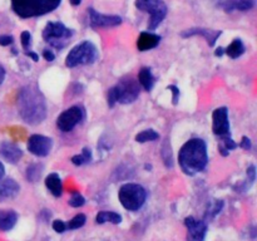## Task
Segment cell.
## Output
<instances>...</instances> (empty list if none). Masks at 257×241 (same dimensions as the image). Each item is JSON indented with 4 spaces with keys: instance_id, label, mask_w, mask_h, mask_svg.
Returning <instances> with one entry per match:
<instances>
[{
    "instance_id": "obj_1",
    "label": "cell",
    "mask_w": 257,
    "mask_h": 241,
    "mask_svg": "<svg viewBox=\"0 0 257 241\" xmlns=\"http://www.w3.org/2000/svg\"><path fill=\"white\" fill-rule=\"evenodd\" d=\"M18 109L24 122L39 125L47 118V100L35 85H25L18 95Z\"/></svg>"
},
{
    "instance_id": "obj_2",
    "label": "cell",
    "mask_w": 257,
    "mask_h": 241,
    "mask_svg": "<svg viewBox=\"0 0 257 241\" xmlns=\"http://www.w3.org/2000/svg\"><path fill=\"white\" fill-rule=\"evenodd\" d=\"M208 162L207 146L201 138L187 141L178 153V163L187 175L193 176L205 170Z\"/></svg>"
},
{
    "instance_id": "obj_3",
    "label": "cell",
    "mask_w": 257,
    "mask_h": 241,
    "mask_svg": "<svg viewBox=\"0 0 257 241\" xmlns=\"http://www.w3.org/2000/svg\"><path fill=\"white\" fill-rule=\"evenodd\" d=\"M60 3L62 0H12V8L20 18L29 19L52 13Z\"/></svg>"
},
{
    "instance_id": "obj_4",
    "label": "cell",
    "mask_w": 257,
    "mask_h": 241,
    "mask_svg": "<svg viewBox=\"0 0 257 241\" xmlns=\"http://www.w3.org/2000/svg\"><path fill=\"white\" fill-rule=\"evenodd\" d=\"M120 203L128 211H138L146 202L147 192L137 183H125L119 188L118 193Z\"/></svg>"
},
{
    "instance_id": "obj_5",
    "label": "cell",
    "mask_w": 257,
    "mask_h": 241,
    "mask_svg": "<svg viewBox=\"0 0 257 241\" xmlns=\"http://www.w3.org/2000/svg\"><path fill=\"white\" fill-rule=\"evenodd\" d=\"M98 58V49L92 42L79 43L75 45L69 54L65 58V65L69 68H74L82 64H93Z\"/></svg>"
},
{
    "instance_id": "obj_6",
    "label": "cell",
    "mask_w": 257,
    "mask_h": 241,
    "mask_svg": "<svg viewBox=\"0 0 257 241\" xmlns=\"http://www.w3.org/2000/svg\"><path fill=\"white\" fill-rule=\"evenodd\" d=\"M136 8L151 15L148 30H156L167 15L168 8L163 0H136Z\"/></svg>"
},
{
    "instance_id": "obj_7",
    "label": "cell",
    "mask_w": 257,
    "mask_h": 241,
    "mask_svg": "<svg viewBox=\"0 0 257 241\" xmlns=\"http://www.w3.org/2000/svg\"><path fill=\"white\" fill-rule=\"evenodd\" d=\"M72 35L73 30L60 22H49L43 30V39L57 49L64 48Z\"/></svg>"
},
{
    "instance_id": "obj_8",
    "label": "cell",
    "mask_w": 257,
    "mask_h": 241,
    "mask_svg": "<svg viewBox=\"0 0 257 241\" xmlns=\"http://www.w3.org/2000/svg\"><path fill=\"white\" fill-rule=\"evenodd\" d=\"M114 87L118 93V103H122V104H130L135 102L141 92L140 83L135 78L122 79Z\"/></svg>"
},
{
    "instance_id": "obj_9",
    "label": "cell",
    "mask_w": 257,
    "mask_h": 241,
    "mask_svg": "<svg viewBox=\"0 0 257 241\" xmlns=\"http://www.w3.org/2000/svg\"><path fill=\"white\" fill-rule=\"evenodd\" d=\"M84 117V110L83 108L78 107V105H73V107L68 108L57 119V126L60 131L63 132H70L78 123Z\"/></svg>"
},
{
    "instance_id": "obj_10",
    "label": "cell",
    "mask_w": 257,
    "mask_h": 241,
    "mask_svg": "<svg viewBox=\"0 0 257 241\" xmlns=\"http://www.w3.org/2000/svg\"><path fill=\"white\" fill-rule=\"evenodd\" d=\"M212 131L218 137L230 136V122H228V109L220 107L212 113Z\"/></svg>"
},
{
    "instance_id": "obj_11",
    "label": "cell",
    "mask_w": 257,
    "mask_h": 241,
    "mask_svg": "<svg viewBox=\"0 0 257 241\" xmlns=\"http://www.w3.org/2000/svg\"><path fill=\"white\" fill-rule=\"evenodd\" d=\"M53 147L52 138L45 137L42 135H33L28 140V151L32 155L38 156V157H45L49 155Z\"/></svg>"
},
{
    "instance_id": "obj_12",
    "label": "cell",
    "mask_w": 257,
    "mask_h": 241,
    "mask_svg": "<svg viewBox=\"0 0 257 241\" xmlns=\"http://www.w3.org/2000/svg\"><path fill=\"white\" fill-rule=\"evenodd\" d=\"M88 13H89V24L92 28H113L122 24V18L118 15L102 14L93 8H89Z\"/></svg>"
},
{
    "instance_id": "obj_13",
    "label": "cell",
    "mask_w": 257,
    "mask_h": 241,
    "mask_svg": "<svg viewBox=\"0 0 257 241\" xmlns=\"http://www.w3.org/2000/svg\"><path fill=\"white\" fill-rule=\"evenodd\" d=\"M185 225L187 227V241H203L207 233V225L205 221L196 220L192 216L185 218Z\"/></svg>"
},
{
    "instance_id": "obj_14",
    "label": "cell",
    "mask_w": 257,
    "mask_h": 241,
    "mask_svg": "<svg viewBox=\"0 0 257 241\" xmlns=\"http://www.w3.org/2000/svg\"><path fill=\"white\" fill-rule=\"evenodd\" d=\"M0 155L4 158L7 162L9 163H17L19 162L20 158L23 156V151L18 147L15 143L12 142H3L0 145Z\"/></svg>"
},
{
    "instance_id": "obj_15",
    "label": "cell",
    "mask_w": 257,
    "mask_h": 241,
    "mask_svg": "<svg viewBox=\"0 0 257 241\" xmlns=\"http://www.w3.org/2000/svg\"><path fill=\"white\" fill-rule=\"evenodd\" d=\"M20 186L13 178H4L0 180V202L14 198L19 193Z\"/></svg>"
},
{
    "instance_id": "obj_16",
    "label": "cell",
    "mask_w": 257,
    "mask_h": 241,
    "mask_svg": "<svg viewBox=\"0 0 257 241\" xmlns=\"http://www.w3.org/2000/svg\"><path fill=\"white\" fill-rule=\"evenodd\" d=\"M161 42V35L151 32H142L137 40V48L141 52H147L157 47Z\"/></svg>"
},
{
    "instance_id": "obj_17",
    "label": "cell",
    "mask_w": 257,
    "mask_h": 241,
    "mask_svg": "<svg viewBox=\"0 0 257 241\" xmlns=\"http://www.w3.org/2000/svg\"><path fill=\"white\" fill-rule=\"evenodd\" d=\"M192 35H201L205 38L208 42L211 47H213L216 40L221 35V30H210V29H202V28H195V29H188L182 33V37H192Z\"/></svg>"
},
{
    "instance_id": "obj_18",
    "label": "cell",
    "mask_w": 257,
    "mask_h": 241,
    "mask_svg": "<svg viewBox=\"0 0 257 241\" xmlns=\"http://www.w3.org/2000/svg\"><path fill=\"white\" fill-rule=\"evenodd\" d=\"M18 215L13 210H0V231H9L15 226Z\"/></svg>"
},
{
    "instance_id": "obj_19",
    "label": "cell",
    "mask_w": 257,
    "mask_h": 241,
    "mask_svg": "<svg viewBox=\"0 0 257 241\" xmlns=\"http://www.w3.org/2000/svg\"><path fill=\"white\" fill-rule=\"evenodd\" d=\"M45 186H47V188L50 191V193H52L53 196H55V197L62 196L63 185L62 180H60L58 173L53 172L50 173V175H48L47 178H45Z\"/></svg>"
},
{
    "instance_id": "obj_20",
    "label": "cell",
    "mask_w": 257,
    "mask_h": 241,
    "mask_svg": "<svg viewBox=\"0 0 257 241\" xmlns=\"http://www.w3.org/2000/svg\"><path fill=\"white\" fill-rule=\"evenodd\" d=\"M255 7L253 0H227L223 4V9L226 12H233V10H240V12H246Z\"/></svg>"
},
{
    "instance_id": "obj_21",
    "label": "cell",
    "mask_w": 257,
    "mask_h": 241,
    "mask_svg": "<svg viewBox=\"0 0 257 241\" xmlns=\"http://www.w3.org/2000/svg\"><path fill=\"white\" fill-rule=\"evenodd\" d=\"M138 83L145 88L147 92H150L155 85V77H153L151 68H142L138 73Z\"/></svg>"
},
{
    "instance_id": "obj_22",
    "label": "cell",
    "mask_w": 257,
    "mask_h": 241,
    "mask_svg": "<svg viewBox=\"0 0 257 241\" xmlns=\"http://www.w3.org/2000/svg\"><path fill=\"white\" fill-rule=\"evenodd\" d=\"M95 222L99 223V225L105 222H112L118 225V223L122 222V216L117 212H113V211H100L95 217Z\"/></svg>"
},
{
    "instance_id": "obj_23",
    "label": "cell",
    "mask_w": 257,
    "mask_h": 241,
    "mask_svg": "<svg viewBox=\"0 0 257 241\" xmlns=\"http://www.w3.org/2000/svg\"><path fill=\"white\" fill-rule=\"evenodd\" d=\"M243 53H245V45L241 39H233V42L225 49V54H227L232 59L241 57Z\"/></svg>"
},
{
    "instance_id": "obj_24",
    "label": "cell",
    "mask_w": 257,
    "mask_h": 241,
    "mask_svg": "<svg viewBox=\"0 0 257 241\" xmlns=\"http://www.w3.org/2000/svg\"><path fill=\"white\" fill-rule=\"evenodd\" d=\"M42 172H43V166L40 165V163H33V165H30L29 167L27 168L25 176H27V178L30 181V182H35V181H38L40 178Z\"/></svg>"
},
{
    "instance_id": "obj_25",
    "label": "cell",
    "mask_w": 257,
    "mask_h": 241,
    "mask_svg": "<svg viewBox=\"0 0 257 241\" xmlns=\"http://www.w3.org/2000/svg\"><path fill=\"white\" fill-rule=\"evenodd\" d=\"M90 161H92V152H90L89 148H83V151L80 155L73 156L72 157L73 165H75V166L85 165V163L90 162Z\"/></svg>"
},
{
    "instance_id": "obj_26",
    "label": "cell",
    "mask_w": 257,
    "mask_h": 241,
    "mask_svg": "<svg viewBox=\"0 0 257 241\" xmlns=\"http://www.w3.org/2000/svg\"><path fill=\"white\" fill-rule=\"evenodd\" d=\"M158 137H160V135H158L156 131L145 130L136 136V141L140 143H145V142H151V141L158 140Z\"/></svg>"
},
{
    "instance_id": "obj_27",
    "label": "cell",
    "mask_w": 257,
    "mask_h": 241,
    "mask_svg": "<svg viewBox=\"0 0 257 241\" xmlns=\"http://www.w3.org/2000/svg\"><path fill=\"white\" fill-rule=\"evenodd\" d=\"M85 221H87L85 215H83V213H78L77 216H74V217L69 221V223L67 225V228H69V230H75V228L82 227V226L85 223Z\"/></svg>"
},
{
    "instance_id": "obj_28",
    "label": "cell",
    "mask_w": 257,
    "mask_h": 241,
    "mask_svg": "<svg viewBox=\"0 0 257 241\" xmlns=\"http://www.w3.org/2000/svg\"><path fill=\"white\" fill-rule=\"evenodd\" d=\"M68 202H69V205L72 206V207H80V206H83L85 203V198L83 197L79 192H74L70 196Z\"/></svg>"
},
{
    "instance_id": "obj_29",
    "label": "cell",
    "mask_w": 257,
    "mask_h": 241,
    "mask_svg": "<svg viewBox=\"0 0 257 241\" xmlns=\"http://www.w3.org/2000/svg\"><path fill=\"white\" fill-rule=\"evenodd\" d=\"M20 39H22V45L24 48L25 52L30 49V45H32V35H30L29 32H23L22 35H20Z\"/></svg>"
},
{
    "instance_id": "obj_30",
    "label": "cell",
    "mask_w": 257,
    "mask_h": 241,
    "mask_svg": "<svg viewBox=\"0 0 257 241\" xmlns=\"http://www.w3.org/2000/svg\"><path fill=\"white\" fill-rule=\"evenodd\" d=\"M222 206H223L222 201H220V200L215 201V202H213L212 205H211V207L207 210V213L212 212V215H211V217H213V216H216L218 212H220L221 208H222Z\"/></svg>"
},
{
    "instance_id": "obj_31",
    "label": "cell",
    "mask_w": 257,
    "mask_h": 241,
    "mask_svg": "<svg viewBox=\"0 0 257 241\" xmlns=\"http://www.w3.org/2000/svg\"><path fill=\"white\" fill-rule=\"evenodd\" d=\"M53 230L58 233H63L65 230H67V223L62 220L53 221Z\"/></svg>"
},
{
    "instance_id": "obj_32",
    "label": "cell",
    "mask_w": 257,
    "mask_h": 241,
    "mask_svg": "<svg viewBox=\"0 0 257 241\" xmlns=\"http://www.w3.org/2000/svg\"><path fill=\"white\" fill-rule=\"evenodd\" d=\"M14 38L12 35H0V45L2 47H8V45L13 44Z\"/></svg>"
},
{
    "instance_id": "obj_33",
    "label": "cell",
    "mask_w": 257,
    "mask_h": 241,
    "mask_svg": "<svg viewBox=\"0 0 257 241\" xmlns=\"http://www.w3.org/2000/svg\"><path fill=\"white\" fill-rule=\"evenodd\" d=\"M168 89L172 90V94H173L172 95V102H173V104H177L178 98H180V89H178L176 85H170V87H168Z\"/></svg>"
},
{
    "instance_id": "obj_34",
    "label": "cell",
    "mask_w": 257,
    "mask_h": 241,
    "mask_svg": "<svg viewBox=\"0 0 257 241\" xmlns=\"http://www.w3.org/2000/svg\"><path fill=\"white\" fill-rule=\"evenodd\" d=\"M43 57H44V59L47 60V62H53V60H54V58H55V55H54V53L52 52V50L44 49V50H43Z\"/></svg>"
},
{
    "instance_id": "obj_35",
    "label": "cell",
    "mask_w": 257,
    "mask_h": 241,
    "mask_svg": "<svg viewBox=\"0 0 257 241\" xmlns=\"http://www.w3.org/2000/svg\"><path fill=\"white\" fill-rule=\"evenodd\" d=\"M240 147L241 148H243V150H251V141H250V138L248 137H242V141H241V143H240Z\"/></svg>"
},
{
    "instance_id": "obj_36",
    "label": "cell",
    "mask_w": 257,
    "mask_h": 241,
    "mask_svg": "<svg viewBox=\"0 0 257 241\" xmlns=\"http://www.w3.org/2000/svg\"><path fill=\"white\" fill-rule=\"evenodd\" d=\"M25 54H27L28 57H30V58H32V59L34 60V62H38V60H39V55H38L37 53H34V52H30V50H28V52H25Z\"/></svg>"
},
{
    "instance_id": "obj_37",
    "label": "cell",
    "mask_w": 257,
    "mask_h": 241,
    "mask_svg": "<svg viewBox=\"0 0 257 241\" xmlns=\"http://www.w3.org/2000/svg\"><path fill=\"white\" fill-rule=\"evenodd\" d=\"M4 78H5V69L3 68V65L0 64V84L4 82Z\"/></svg>"
},
{
    "instance_id": "obj_38",
    "label": "cell",
    "mask_w": 257,
    "mask_h": 241,
    "mask_svg": "<svg viewBox=\"0 0 257 241\" xmlns=\"http://www.w3.org/2000/svg\"><path fill=\"white\" fill-rule=\"evenodd\" d=\"M215 54L217 55V57H222V55L225 54V49H223V48H221V47H218L217 49H216Z\"/></svg>"
},
{
    "instance_id": "obj_39",
    "label": "cell",
    "mask_w": 257,
    "mask_h": 241,
    "mask_svg": "<svg viewBox=\"0 0 257 241\" xmlns=\"http://www.w3.org/2000/svg\"><path fill=\"white\" fill-rule=\"evenodd\" d=\"M4 173H5V168H4V165H3V163L0 162V180H2V178L4 177Z\"/></svg>"
},
{
    "instance_id": "obj_40",
    "label": "cell",
    "mask_w": 257,
    "mask_h": 241,
    "mask_svg": "<svg viewBox=\"0 0 257 241\" xmlns=\"http://www.w3.org/2000/svg\"><path fill=\"white\" fill-rule=\"evenodd\" d=\"M70 4L73 5V7H78V5H80V3H82V0H69Z\"/></svg>"
}]
</instances>
